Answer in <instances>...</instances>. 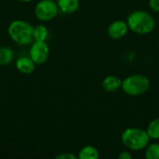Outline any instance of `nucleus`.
Here are the masks:
<instances>
[{"label": "nucleus", "instance_id": "f257e3e1", "mask_svg": "<svg viewBox=\"0 0 159 159\" xmlns=\"http://www.w3.org/2000/svg\"><path fill=\"white\" fill-rule=\"evenodd\" d=\"M129 29L138 34H148L155 29L156 21L153 16L145 10H135L127 19Z\"/></svg>", "mask_w": 159, "mask_h": 159}, {"label": "nucleus", "instance_id": "f03ea898", "mask_svg": "<svg viewBox=\"0 0 159 159\" xmlns=\"http://www.w3.org/2000/svg\"><path fill=\"white\" fill-rule=\"evenodd\" d=\"M7 34L13 42L20 46H28L34 42V27L22 20L11 21L7 27Z\"/></svg>", "mask_w": 159, "mask_h": 159}, {"label": "nucleus", "instance_id": "7ed1b4c3", "mask_svg": "<svg viewBox=\"0 0 159 159\" xmlns=\"http://www.w3.org/2000/svg\"><path fill=\"white\" fill-rule=\"evenodd\" d=\"M150 137L146 130L139 128L126 129L121 135L122 143L131 151H141L149 144Z\"/></svg>", "mask_w": 159, "mask_h": 159}, {"label": "nucleus", "instance_id": "20e7f679", "mask_svg": "<svg viewBox=\"0 0 159 159\" xmlns=\"http://www.w3.org/2000/svg\"><path fill=\"white\" fill-rule=\"evenodd\" d=\"M150 88V80L146 75L136 74L127 76L121 85L123 91L129 96H140L144 94Z\"/></svg>", "mask_w": 159, "mask_h": 159}, {"label": "nucleus", "instance_id": "39448f33", "mask_svg": "<svg viewBox=\"0 0 159 159\" xmlns=\"http://www.w3.org/2000/svg\"><path fill=\"white\" fill-rule=\"evenodd\" d=\"M59 10L57 2L54 0H41L34 7V15L41 21H48L58 15Z\"/></svg>", "mask_w": 159, "mask_h": 159}, {"label": "nucleus", "instance_id": "423d86ee", "mask_svg": "<svg viewBox=\"0 0 159 159\" xmlns=\"http://www.w3.org/2000/svg\"><path fill=\"white\" fill-rule=\"evenodd\" d=\"M49 48L46 41H34L31 44L29 56L36 65L44 64L48 58Z\"/></svg>", "mask_w": 159, "mask_h": 159}, {"label": "nucleus", "instance_id": "0eeeda50", "mask_svg": "<svg viewBox=\"0 0 159 159\" xmlns=\"http://www.w3.org/2000/svg\"><path fill=\"white\" fill-rule=\"evenodd\" d=\"M129 31V26L127 21L124 20H115L113 21L107 29V34L110 38L118 40L123 38Z\"/></svg>", "mask_w": 159, "mask_h": 159}, {"label": "nucleus", "instance_id": "6e6552de", "mask_svg": "<svg viewBox=\"0 0 159 159\" xmlns=\"http://www.w3.org/2000/svg\"><path fill=\"white\" fill-rule=\"evenodd\" d=\"M35 63L30 58V56H22L16 60V68L17 70L24 75L32 74L35 69Z\"/></svg>", "mask_w": 159, "mask_h": 159}, {"label": "nucleus", "instance_id": "1a4fd4ad", "mask_svg": "<svg viewBox=\"0 0 159 159\" xmlns=\"http://www.w3.org/2000/svg\"><path fill=\"white\" fill-rule=\"evenodd\" d=\"M122 80L116 75H107L102 82V89L107 92H116L121 88Z\"/></svg>", "mask_w": 159, "mask_h": 159}, {"label": "nucleus", "instance_id": "9d476101", "mask_svg": "<svg viewBox=\"0 0 159 159\" xmlns=\"http://www.w3.org/2000/svg\"><path fill=\"white\" fill-rule=\"evenodd\" d=\"M59 9L66 14H72L79 8V0H57Z\"/></svg>", "mask_w": 159, "mask_h": 159}, {"label": "nucleus", "instance_id": "9b49d317", "mask_svg": "<svg viewBox=\"0 0 159 159\" xmlns=\"http://www.w3.org/2000/svg\"><path fill=\"white\" fill-rule=\"evenodd\" d=\"M14 60V50L8 47H0V66L10 64Z\"/></svg>", "mask_w": 159, "mask_h": 159}, {"label": "nucleus", "instance_id": "f8f14e48", "mask_svg": "<svg viewBox=\"0 0 159 159\" xmlns=\"http://www.w3.org/2000/svg\"><path fill=\"white\" fill-rule=\"evenodd\" d=\"M77 157L79 159H98L100 157V153L96 147L87 145L80 150Z\"/></svg>", "mask_w": 159, "mask_h": 159}, {"label": "nucleus", "instance_id": "ddd939ff", "mask_svg": "<svg viewBox=\"0 0 159 159\" xmlns=\"http://www.w3.org/2000/svg\"><path fill=\"white\" fill-rule=\"evenodd\" d=\"M48 37V30L43 24L34 27V41H46Z\"/></svg>", "mask_w": 159, "mask_h": 159}, {"label": "nucleus", "instance_id": "4468645a", "mask_svg": "<svg viewBox=\"0 0 159 159\" xmlns=\"http://www.w3.org/2000/svg\"><path fill=\"white\" fill-rule=\"evenodd\" d=\"M146 132L151 140H159V118H156L149 123Z\"/></svg>", "mask_w": 159, "mask_h": 159}, {"label": "nucleus", "instance_id": "2eb2a0df", "mask_svg": "<svg viewBox=\"0 0 159 159\" xmlns=\"http://www.w3.org/2000/svg\"><path fill=\"white\" fill-rule=\"evenodd\" d=\"M145 157L147 159H159V143H151L145 147Z\"/></svg>", "mask_w": 159, "mask_h": 159}, {"label": "nucleus", "instance_id": "dca6fc26", "mask_svg": "<svg viewBox=\"0 0 159 159\" xmlns=\"http://www.w3.org/2000/svg\"><path fill=\"white\" fill-rule=\"evenodd\" d=\"M149 7L153 11L159 12V0H149Z\"/></svg>", "mask_w": 159, "mask_h": 159}, {"label": "nucleus", "instance_id": "f3484780", "mask_svg": "<svg viewBox=\"0 0 159 159\" xmlns=\"http://www.w3.org/2000/svg\"><path fill=\"white\" fill-rule=\"evenodd\" d=\"M57 159H76L78 158L76 156H75L74 154H71V153H64V154H61V155H59L57 157Z\"/></svg>", "mask_w": 159, "mask_h": 159}, {"label": "nucleus", "instance_id": "a211bd4d", "mask_svg": "<svg viewBox=\"0 0 159 159\" xmlns=\"http://www.w3.org/2000/svg\"><path fill=\"white\" fill-rule=\"evenodd\" d=\"M119 159H131L132 158V155L130 154V152L129 151H122L120 152L119 156H118Z\"/></svg>", "mask_w": 159, "mask_h": 159}, {"label": "nucleus", "instance_id": "6ab92c4d", "mask_svg": "<svg viewBox=\"0 0 159 159\" xmlns=\"http://www.w3.org/2000/svg\"><path fill=\"white\" fill-rule=\"evenodd\" d=\"M18 1H20V2H25V3H27V2H31V1H33V0H18Z\"/></svg>", "mask_w": 159, "mask_h": 159}]
</instances>
